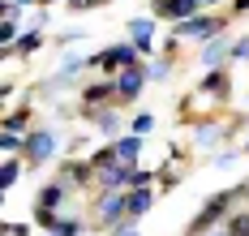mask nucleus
Instances as JSON below:
<instances>
[{"mask_svg":"<svg viewBox=\"0 0 249 236\" xmlns=\"http://www.w3.org/2000/svg\"><path fill=\"white\" fill-rule=\"evenodd\" d=\"M90 4H103V0H69V9H90Z\"/></svg>","mask_w":249,"mask_h":236,"instance_id":"26","label":"nucleus"},{"mask_svg":"<svg viewBox=\"0 0 249 236\" xmlns=\"http://www.w3.org/2000/svg\"><path fill=\"white\" fill-rule=\"evenodd\" d=\"M146 73H150V78H155V82H163V78H168V73H172V60H155V65H150Z\"/></svg>","mask_w":249,"mask_h":236,"instance_id":"23","label":"nucleus"},{"mask_svg":"<svg viewBox=\"0 0 249 236\" xmlns=\"http://www.w3.org/2000/svg\"><path fill=\"white\" fill-rule=\"evenodd\" d=\"M13 4H35V0H13Z\"/></svg>","mask_w":249,"mask_h":236,"instance_id":"28","label":"nucleus"},{"mask_svg":"<svg viewBox=\"0 0 249 236\" xmlns=\"http://www.w3.org/2000/svg\"><path fill=\"white\" fill-rule=\"evenodd\" d=\"M211 236H228V232H211Z\"/></svg>","mask_w":249,"mask_h":236,"instance_id":"30","label":"nucleus"},{"mask_svg":"<svg viewBox=\"0 0 249 236\" xmlns=\"http://www.w3.org/2000/svg\"><path fill=\"white\" fill-rule=\"evenodd\" d=\"M150 39H155V22H150V17H133V22H129V43L146 56L150 52Z\"/></svg>","mask_w":249,"mask_h":236,"instance_id":"8","label":"nucleus"},{"mask_svg":"<svg viewBox=\"0 0 249 236\" xmlns=\"http://www.w3.org/2000/svg\"><path fill=\"white\" fill-rule=\"evenodd\" d=\"M198 90H206V95H224V90H228V73H224V69H215V73H206Z\"/></svg>","mask_w":249,"mask_h":236,"instance_id":"14","label":"nucleus"},{"mask_svg":"<svg viewBox=\"0 0 249 236\" xmlns=\"http://www.w3.org/2000/svg\"><path fill=\"white\" fill-rule=\"evenodd\" d=\"M224 60H232V48H224V43H206L202 48V65L215 73V69H224Z\"/></svg>","mask_w":249,"mask_h":236,"instance_id":"13","label":"nucleus"},{"mask_svg":"<svg viewBox=\"0 0 249 236\" xmlns=\"http://www.w3.org/2000/svg\"><path fill=\"white\" fill-rule=\"evenodd\" d=\"M232 9H241V13H245V9H249V0H232Z\"/></svg>","mask_w":249,"mask_h":236,"instance_id":"27","label":"nucleus"},{"mask_svg":"<svg viewBox=\"0 0 249 236\" xmlns=\"http://www.w3.org/2000/svg\"><path fill=\"white\" fill-rule=\"evenodd\" d=\"M26 116H30V112H13V116H9V120H4V129L22 133V129H26Z\"/></svg>","mask_w":249,"mask_h":236,"instance_id":"24","label":"nucleus"},{"mask_svg":"<svg viewBox=\"0 0 249 236\" xmlns=\"http://www.w3.org/2000/svg\"><path fill=\"white\" fill-rule=\"evenodd\" d=\"M65 198H69V185H65V181H56V185H48V189H43V193H39V210H52V215H56V206H60V202H65Z\"/></svg>","mask_w":249,"mask_h":236,"instance_id":"12","label":"nucleus"},{"mask_svg":"<svg viewBox=\"0 0 249 236\" xmlns=\"http://www.w3.org/2000/svg\"><path fill=\"white\" fill-rule=\"evenodd\" d=\"M77 232H82V223L77 219H65V215L52 223V236H77Z\"/></svg>","mask_w":249,"mask_h":236,"instance_id":"19","label":"nucleus"},{"mask_svg":"<svg viewBox=\"0 0 249 236\" xmlns=\"http://www.w3.org/2000/svg\"><path fill=\"white\" fill-rule=\"evenodd\" d=\"M39 4H56V0H39Z\"/></svg>","mask_w":249,"mask_h":236,"instance_id":"29","label":"nucleus"},{"mask_svg":"<svg viewBox=\"0 0 249 236\" xmlns=\"http://www.w3.org/2000/svg\"><path fill=\"white\" fill-rule=\"evenodd\" d=\"M39 43H43V34H39V30H26L22 39H18V52L30 56V52H39Z\"/></svg>","mask_w":249,"mask_h":236,"instance_id":"21","label":"nucleus"},{"mask_svg":"<svg viewBox=\"0 0 249 236\" xmlns=\"http://www.w3.org/2000/svg\"><path fill=\"white\" fill-rule=\"evenodd\" d=\"M95 215H99V223H124L129 219V193L124 189H112V193H103L99 198V206H95Z\"/></svg>","mask_w":249,"mask_h":236,"instance_id":"5","label":"nucleus"},{"mask_svg":"<svg viewBox=\"0 0 249 236\" xmlns=\"http://www.w3.org/2000/svg\"><path fill=\"white\" fill-rule=\"evenodd\" d=\"M219 34H224V17H215V13H198V17H189V22L176 26V39H202V43H215Z\"/></svg>","mask_w":249,"mask_h":236,"instance_id":"2","label":"nucleus"},{"mask_svg":"<svg viewBox=\"0 0 249 236\" xmlns=\"http://www.w3.org/2000/svg\"><path fill=\"white\" fill-rule=\"evenodd\" d=\"M232 60H249V39H236L232 43Z\"/></svg>","mask_w":249,"mask_h":236,"instance_id":"25","label":"nucleus"},{"mask_svg":"<svg viewBox=\"0 0 249 236\" xmlns=\"http://www.w3.org/2000/svg\"><path fill=\"white\" fill-rule=\"evenodd\" d=\"M224 228H228V236H249V210L245 215H232Z\"/></svg>","mask_w":249,"mask_h":236,"instance_id":"20","label":"nucleus"},{"mask_svg":"<svg viewBox=\"0 0 249 236\" xmlns=\"http://www.w3.org/2000/svg\"><path fill=\"white\" fill-rule=\"evenodd\" d=\"M112 95H116V82H95V86L82 90V103H86V107H103Z\"/></svg>","mask_w":249,"mask_h":236,"instance_id":"10","label":"nucleus"},{"mask_svg":"<svg viewBox=\"0 0 249 236\" xmlns=\"http://www.w3.org/2000/svg\"><path fill=\"white\" fill-rule=\"evenodd\" d=\"M90 65H99V69H133V65H142V52L133 43H116V48H103L99 56H90Z\"/></svg>","mask_w":249,"mask_h":236,"instance_id":"4","label":"nucleus"},{"mask_svg":"<svg viewBox=\"0 0 249 236\" xmlns=\"http://www.w3.org/2000/svg\"><path fill=\"white\" fill-rule=\"evenodd\" d=\"M52 155H56V133H52V129H35V133H26L22 159L30 163V168H39V163H48Z\"/></svg>","mask_w":249,"mask_h":236,"instance_id":"3","label":"nucleus"},{"mask_svg":"<svg viewBox=\"0 0 249 236\" xmlns=\"http://www.w3.org/2000/svg\"><path fill=\"white\" fill-rule=\"evenodd\" d=\"M26 146V137L22 133H13V129H4L0 133V151H4V155H13V151H22Z\"/></svg>","mask_w":249,"mask_h":236,"instance_id":"17","label":"nucleus"},{"mask_svg":"<svg viewBox=\"0 0 249 236\" xmlns=\"http://www.w3.org/2000/svg\"><path fill=\"white\" fill-rule=\"evenodd\" d=\"M245 151H249V146H245Z\"/></svg>","mask_w":249,"mask_h":236,"instance_id":"33","label":"nucleus"},{"mask_svg":"<svg viewBox=\"0 0 249 236\" xmlns=\"http://www.w3.org/2000/svg\"><path fill=\"white\" fill-rule=\"evenodd\" d=\"M146 82H150V73L142 69V65H133V69H121V73H116V99H121V103L138 99Z\"/></svg>","mask_w":249,"mask_h":236,"instance_id":"6","label":"nucleus"},{"mask_svg":"<svg viewBox=\"0 0 249 236\" xmlns=\"http://www.w3.org/2000/svg\"><path fill=\"white\" fill-rule=\"evenodd\" d=\"M112 146H116V159H121V163L138 168V155H142V137H138V133H129V137H116Z\"/></svg>","mask_w":249,"mask_h":236,"instance_id":"9","label":"nucleus"},{"mask_svg":"<svg viewBox=\"0 0 249 236\" xmlns=\"http://www.w3.org/2000/svg\"><path fill=\"white\" fill-rule=\"evenodd\" d=\"M198 0H155V17H163V22H189V17H198Z\"/></svg>","mask_w":249,"mask_h":236,"instance_id":"7","label":"nucleus"},{"mask_svg":"<svg viewBox=\"0 0 249 236\" xmlns=\"http://www.w3.org/2000/svg\"><path fill=\"white\" fill-rule=\"evenodd\" d=\"M95 125H99L107 137H116V129H121V120H116V112H95Z\"/></svg>","mask_w":249,"mask_h":236,"instance_id":"18","label":"nucleus"},{"mask_svg":"<svg viewBox=\"0 0 249 236\" xmlns=\"http://www.w3.org/2000/svg\"><path fill=\"white\" fill-rule=\"evenodd\" d=\"M206 4H215V0H206Z\"/></svg>","mask_w":249,"mask_h":236,"instance_id":"32","label":"nucleus"},{"mask_svg":"<svg viewBox=\"0 0 249 236\" xmlns=\"http://www.w3.org/2000/svg\"><path fill=\"white\" fill-rule=\"evenodd\" d=\"M150 206H155V189H129V219H133V223H138Z\"/></svg>","mask_w":249,"mask_h":236,"instance_id":"11","label":"nucleus"},{"mask_svg":"<svg viewBox=\"0 0 249 236\" xmlns=\"http://www.w3.org/2000/svg\"><path fill=\"white\" fill-rule=\"evenodd\" d=\"M18 176H22V163H18V159H4V172H0V189H13V185H18Z\"/></svg>","mask_w":249,"mask_h":236,"instance_id":"15","label":"nucleus"},{"mask_svg":"<svg viewBox=\"0 0 249 236\" xmlns=\"http://www.w3.org/2000/svg\"><path fill=\"white\" fill-rule=\"evenodd\" d=\"M150 129H155V116H150V112H138V116H133V133H138V137H146Z\"/></svg>","mask_w":249,"mask_h":236,"instance_id":"22","label":"nucleus"},{"mask_svg":"<svg viewBox=\"0 0 249 236\" xmlns=\"http://www.w3.org/2000/svg\"><path fill=\"white\" fill-rule=\"evenodd\" d=\"M202 4H206V0H198V9H202Z\"/></svg>","mask_w":249,"mask_h":236,"instance_id":"31","label":"nucleus"},{"mask_svg":"<svg viewBox=\"0 0 249 236\" xmlns=\"http://www.w3.org/2000/svg\"><path fill=\"white\" fill-rule=\"evenodd\" d=\"M241 198H249V185H241V189H224V193H215V198H211V202H206V206H202L198 215H194V223L185 228V236H211V223H219V219L228 223V219H232L228 210L236 206Z\"/></svg>","mask_w":249,"mask_h":236,"instance_id":"1","label":"nucleus"},{"mask_svg":"<svg viewBox=\"0 0 249 236\" xmlns=\"http://www.w3.org/2000/svg\"><path fill=\"white\" fill-rule=\"evenodd\" d=\"M18 39H22V34H18V22H4V26H0V48H4V52H13Z\"/></svg>","mask_w":249,"mask_h":236,"instance_id":"16","label":"nucleus"}]
</instances>
